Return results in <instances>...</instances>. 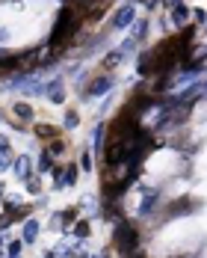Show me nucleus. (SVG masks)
<instances>
[{
  "label": "nucleus",
  "mask_w": 207,
  "mask_h": 258,
  "mask_svg": "<svg viewBox=\"0 0 207 258\" xmlns=\"http://www.w3.org/2000/svg\"><path fill=\"white\" fill-rule=\"evenodd\" d=\"M77 125V113H68V119H65V128H74Z\"/></svg>",
  "instance_id": "nucleus-17"
},
{
  "label": "nucleus",
  "mask_w": 207,
  "mask_h": 258,
  "mask_svg": "<svg viewBox=\"0 0 207 258\" xmlns=\"http://www.w3.org/2000/svg\"><path fill=\"white\" fill-rule=\"evenodd\" d=\"M198 208V202L192 199V196H183V199H175V202H169V205L163 208L166 214H163V220H175V217H186V214H192Z\"/></svg>",
  "instance_id": "nucleus-3"
},
{
  "label": "nucleus",
  "mask_w": 207,
  "mask_h": 258,
  "mask_svg": "<svg viewBox=\"0 0 207 258\" xmlns=\"http://www.w3.org/2000/svg\"><path fill=\"white\" fill-rule=\"evenodd\" d=\"M204 36H207V27H204Z\"/></svg>",
  "instance_id": "nucleus-21"
},
{
  "label": "nucleus",
  "mask_w": 207,
  "mask_h": 258,
  "mask_svg": "<svg viewBox=\"0 0 207 258\" xmlns=\"http://www.w3.org/2000/svg\"><path fill=\"white\" fill-rule=\"evenodd\" d=\"M122 59H125V53L122 51H110L107 56H104V69H107V75L113 72V69H119L122 66Z\"/></svg>",
  "instance_id": "nucleus-13"
},
{
  "label": "nucleus",
  "mask_w": 207,
  "mask_h": 258,
  "mask_svg": "<svg viewBox=\"0 0 207 258\" xmlns=\"http://www.w3.org/2000/svg\"><path fill=\"white\" fill-rule=\"evenodd\" d=\"M36 137L45 140V143H51V140H56V137H62V128H53V125H36Z\"/></svg>",
  "instance_id": "nucleus-9"
},
{
  "label": "nucleus",
  "mask_w": 207,
  "mask_h": 258,
  "mask_svg": "<svg viewBox=\"0 0 207 258\" xmlns=\"http://www.w3.org/2000/svg\"><path fill=\"white\" fill-rule=\"evenodd\" d=\"M192 15H195V18H198V21H201V24H204V21H207V12H204V9H195V12H192Z\"/></svg>",
  "instance_id": "nucleus-19"
},
{
  "label": "nucleus",
  "mask_w": 207,
  "mask_h": 258,
  "mask_svg": "<svg viewBox=\"0 0 207 258\" xmlns=\"http://www.w3.org/2000/svg\"><path fill=\"white\" fill-rule=\"evenodd\" d=\"M189 15H192V12H189V6H183V0L172 6V21L181 27V30L183 27H189Z\"/></svg>",
  "instance_id": "nucleus-7"
},
{
  "label": "nucleus",
  "mask_w": 207,
  "mask_h": 258,
  "mask_svg": "<svg viewBox=\"0 0 207 258\" xmlns=\"http://www.w3.org/2000/svg\"><path fill=\"white\" fill-rule=\"evenodd\" d=\"M12 113L18 116V122H33V116H36V113H33V107H30V104H24V101L15 104V107H12Z\"/></svg>",
  "instance_id": "nucleus-12"
},
{
  "label": "nucleus",
  "mask_w": 207,
  "mask_h": 258,
  "mask_svg": "<svg viewBox=\"0 0 207 258\" xmlns=\"http://www.w3.org/2000/svg\"><path fill=\"white\" fill-rule=\"evenodd\" d=\"M27 217H30V208L27 205H6V214L0 217V223H3V226H12V223L27 220Z\"/></svg>",
  "instance_id": "nucleus-5"
},
{
  "label": "nucleus",
  "mask_w": 207,
  "mask_h": 258,
  "mask_svg": "<svg viewBox=\"0 0 207 258\" xmlns=\"http://www.w3.org/2000/svg\"><path fill=\"white\" fill-rule=\"evenodd\" d=\"M133 21V3H128V6H122L116 15H113V24H110V30H125V27Z\"/></svg>",
  "instance_id": "nucleus-6"
},
{
  "label": "nucleus",
  "mask_w": 207,
  "mask_h": 258,
  "mask_svg": "<svg viewBox=\"0 0 207 258\" xmlns=\"http://www.w3.org/2000/svg\"><path fill=\"white\" fill-rule=\"evenodd\" d=\"M139 243H142L139 226L130 223V220H119V223H116V232H113V246H116L122 255H133V252H139Z\"/></svg>",
  "instance_id": "nucleus-2"
},
{
  "label": "nucleus",
  "mask_w": 207,
  "mask_h": 258,
  "mask_svg": "<svg viewBox=\"0 0 207 258\" xmlns=\"http://www.w3.org/2000/svg\"><path fill=\"white\" fill-rule=\"evenodd\" d=\"M74 220H77V208H65V214H59V217H56V223H59V226H68V223H74Z\"/></svg>",
  "instance_id": "nucleus-14"
},
{
  "label": "nucleus",
  "mask_w": 207,
  "mask_h": 258,
  "mask_svg": "<svg viewBox=\"0 0 207 258\" xmlns=\"http://www.w3.org/2000/svg\"><path fill=\"white\" fill-rule=\"evenodd\" d=\"M36 234H39V223L36 220H30L27 223V229H24V240L30 243V240H36Z\"/></svg>",
  "instance_id": "nucleus-15"
},
{
  "label": "nucleus",
  "mask_w": 207,
  "mask_h": 258,
  "mask_svg": "<svg viewBox=\"0 0 207 258\" xmlns=\"http://www.w3.org/2000/svg\"><path fill=\"white\" fill-rule=\"evenodd\" d=\"M83 12L74 9L71 3H65L59 12H56V21H53V33H51V42H48V53L56 56V53L68 51V45L74 42V36H77L80 30H83Z\"/></svg>",
  "instance_id": "nucleus-1"
},
{
  "label": "nucleus",
  "mask_w": 207,
  "mask_h": 258,
  "mask_svg": "<svg viewBox=\"0 0 207 258\" xmlns=\"http://www.w3.org/2000/svg\"><path fill=\"white\" fill-rule=\"evenodd\" d=\"M45 92H48V98L53 104H62L65 98V92H62V80H51V83H45Z\"/></svg>",
  "instance_id": "nucleus-8"
},
{
  "label": "nucleus",
  "mask_w": 207,
  "mask_h": 258,
  "mask_svg": "<svg viewBox=\"0 0 207 258\" xmlns=\"http://www.w3.org/2000/svg\"><path fill=\"white\" fill-rule=\"evenodd\" d=\"M12 163H15V175H18V178H30V172H33V163H30V157L21 155V157H15Z\"/></svg>",
  "instance_id": "nucleus-10"
},
{
  "label": "nucleus",
  "mask_w": 207,
  "mask_h": 258,
  "mask_svg": "<svg viewBox=\"0 0 207 258\" xmlns=\"http://www.w3.org/2000/svg\"><path fill=\"white\" fill-rule=\"evenodd\" d=\"M77 234L80 237H86V234H89V223H77Z\"/></svg>",
  "instance_id": "nucleus-18"
},
{
  "label": "nucleus",
  "mask_w": 207,
  "mask_h": 258,
  "mask_svg": "<svg viewBox=\"0 0 207 258\" xmlns=\"http://www.w3.org/2000/svg\"><path fill=\"white\" fill-rule=\"evenodd\" d=\"M110 86H113V78H110V75H98V78H92L83 86V98H86V95H89V98L104 95V92H110Z\"/></svg>",
  "instance_id": "nucleus-4"
},
{
  "label": "nucleus",
  "mask_w": 207,
  "mask_h": 258,
  "mask_svg": "<svg viewBox=\"0 0 207 258\" xmlns=\"http://www.w3.org/2000/svg\"><path fill=\"white\" fill-rule=\"evenodd\" d=\"M0 199H3V184H0Z\"/></svg>",
  "instance_id": "nucleus-20"
},
{
  "label": "nucleus",
  "mask_w": 207,
  "mask_h": 258,
  "mask_svg": "<svg viewBox=\"0 0 207 258\" xmlns=\"http://www.w3.org/2000/svg\"><path fill=\"white\" fill-rule=\"evenodd\" d=\"M51 166H53V157H51V155H45V152H42V157H39V172H48Z\"/></svg>",
  "instance_id": "nucleus-16"
},
{
  "label": "nucleus",
  "mask_w": 207,
  "mask_h": 258,
  "mask_svg": "<svg viewBox=\"0 0 207 258\" xmlns=\"http://www.w3.org/2000/svg\"><path fill=\"white\" fill-rule=\"evenodd\" d=\"M65 149H68V146H65V140H62V137H56V140H51V143L45 146V155L62 157V155H65Z\"/></svg>",
  "instance_id": "nucleus-11"
}]
</instances>
